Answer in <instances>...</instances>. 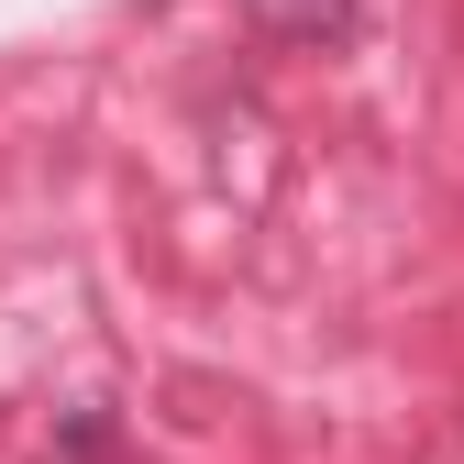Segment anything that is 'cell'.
Here are the masks:
<instances>
[{
	"label": "cell",
	"mask_w": 464,
	"mask_h": 464,
	"mask_svg": "<svg viewBox=\"0 0 464 464\" xmlns=\"http://www.w3.org/2000/svg\"><path fill=\"white\" fill-rule=\"evenodd\" d=\"M255 23L266 34H343L354 12H343V0H255Z\"/></svg>",
	"instance_id": "obj_1"
}]
</instances>
